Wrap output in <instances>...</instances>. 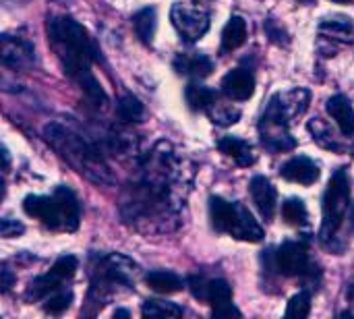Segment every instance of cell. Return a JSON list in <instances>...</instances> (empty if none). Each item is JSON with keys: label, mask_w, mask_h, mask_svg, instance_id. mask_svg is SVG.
I'll return each mask as SVG.
<instances>
[{"label": "cell", "mask_w": 354, "mask_h": 319, "mask_svg": "<svg viewBox=\"0 0 354 319\" xmlns=\"http://www.w3.org/2000/svg\"><path fill=\"white\" fill-rule=\"evenodd\" d=\"M44 137L50 143V147L62 160H66L79 174H85L89 181L100 183V185H110L114 181L100 152L75 131L58 122H52L44 129Z\"/></svg>", "instance_id": "cell-1"}, {"label": "cell", "mask_w": 354, "mask_h": 319, "mask_svg": "<svg viewBox=\"0 0 354 319\" xmlns=\"http://www.w3.org/2000/svg\"><path fill=\"white\" fill-rule=\"evenodd\" d=\"M311 93L307 89H292L272 98L261 122L259 135L268 149L272 152H290L297 147V141L288 133L290 120L299 116L309 106Z\"/></svg>", "instance_id": "cell-2"}, {"label": "cell", "mask_w": 354, "mask_h": 319, "mask_svg": "<svg viewBox=\"0 0 354 319\" xmlns=\"http://www.w3.org/2000/svg\"><path fill=\"white\" fill-rule=\"evenodd\" d=\"M48 33L58 50L60 58H83L89 62L102 60L97 46L89 37L83 25L71 17H54L48 23Z\"/></svg>", "instance_id": "cell-3"}, {"label": "cell", "mask_w": 354, "mask_h": 319, "mask_svg": "<svg viewBox=\"0 0 354 319\" xmlns=\"http://www.w3.org/2000/svg\"><path fill=\"white\" fill-rule=\"evenodd\" d=\"M351 206V181L344 168L336 170L334 176L328 183L326 195H324V222H322V241L326 245H332L338 228L342 226V220L346 216V210Z\"/></svg>", "instance_id": "cell-4"}, {"label": "cell", "mask_w": 354, "mask_h": 319, "mask_svg": "<svg viewBox=\"0 0 354 319\" xmlns=\"http://www.w3.org/2000/svg\"><path fill=\"white\" fill-rule=\"evenodd\" d=\"M170 19L185 42H197L209 29V15L189 2H176L170 10Z\"/></svg>", "instance_id": "cell-5"}, {"label": "cell", "mask_w": 354, "mask_h": 319, "mask_svg": "<svg viewBox=\"0 0 354 319\" xmlns=\"http://www.w3.org/2000/svg\"><path fill=\"white\" fill-rule=\"evenodd\" d=\"M276 270L284 276H303L309 268V247L299 241H286L276 253Z\"/></svg>", "instance_id": "cell-6"}, {"label": "cell", "mask_w": 354, "mask_h": 319, "mask_svg": "<svg viewBox=\"0 0 354 319\" xmlns=\"http://www.w3.org/2000/svg\"><path fill=\"white\" fill-rule=\"evenodd\" d=\"M35 62V50L27 39L0 35V64L12 71H27Z\"/></svg>", "instance_id": "cell-7"}, {"label": "cell", "mask_w": 354, "mask_h": 319, "mask_svg": "<svg viewBox=\"0 0 354 319\" xmlns=\"http://www.w3.org/2000/svg\"><path fill=\"white\" fill-rule=\"evenodd\" d=\"M23 210L25 214L41 220L46 226L50 228H62V218H60V210L58 203L52 197H44V195H27L23 201Z\"/></svg>", "instance_id": "cell-8"}, {"label": "cell", "mask_w": 354, "mask_h": 319, "mask_svg": "<svg viewBox=\"0 0 354 319\" xmlns=\"http://www.w3.org/2000/svg\"><path fill=\"white\" fill-rule=\"evenodd\" d=\"M249 191H251V197H253L259 214L263 216V220L272 222L274 212H276V199H278V193H276L274 185L266 176H253L251 183H249Z\"/></svg>", "instance_id": "cell-9"}, {"label": "cell", "mask_w": 354, "mask_h": 319, "mask_svg": "<svg viewBox=\"0 0 354 319\" xmlns=\"http://www.w3.org/2000/svg\"><path fill=\"white\" fill-rule=\"evenodd\" d=\"M228 235H232L239 241H247V243H261L266 237V233L259 226V222L255 220V216L241 203H236V216H234V222H232Z\"/></svg>", "instance_id": "cell-10"}, {"label": "cell", "mask_w": 354, "mask_h": 319, "mask_svg": "<svg viewBox=\"0 0 354 319\" xmlns=\"http://www.w3.org/2000/svg\"><path fill=\"white\" fill-rule=\"evenodd\" d=\"M222 91L236 102H245L255 91V77L247 69H234L222 79Z\"/></svg>", "instance_id": "cell-11"}, {"label": "cell", "mask_w": 354, "mask_h": 319, "mask_svg": "<svg viewBox=\"0 0 354 319\" xmlns=\"http://www.w3.org/2000/svg\"><path fill=\"white\" fill-rule=\"evenodd\" d=\"M280 174H282L284 181H290V183L313 185V183L319 179V168H317V164H315L311 158L299 156V158L288 160V162L280 168Z\"/></svg>", "instance_id": "cell-12"}, {"label": "cell", "mask_w": 354, "mask_h": 319, "mask_svg": "<svg viewBox=\"0 0 354 319\" xmlns=\"http://www.w3.org/2000/svg\"><path fill=\"white\" fill-rule=\"evenodd\" d=\"M54 199H56L58 210H60L62 230H68V233L77 230L79 228V218H81V210H79L77 195L68 187H58L54 191Z\"/></svg>", "instance_id": "cell-13"}, {"label": "cell", "mask_w": 354, "mask_h": 319, "mask_svg": "<svg viewBox=\"0 0 354 319\" xmlns=\"http://www.w3.org/2000/svg\"><path fill=\"white\" fill-rule=\"evenodd\" d=\"M328 112L330 116L338 122L340 131L346 137L354 135V108L351 104V100L342 93H336L328 100Z\"/></svg>", "instance_id": "cell-14"}, {"label": "cell", "mask_w": 354, "mask_h": 319, "mask_svg": "<svg viewBox=\"0 0 354 319\" xmlns=\"http://www.w3.org/2000/svg\"><path fill=\"white\" fill-rule=\"evenodd\" d=\"M174 69L178 75H187V77H195V79H203L207 75H212L214 71V62L203 56V54H178L174 60Z\"/></svg>", "instance_id": "cell-15"}, {"label": "cell", "mask_w": 354, "mask_h": 319, "mask_svg": "<svg viewBox=\"0 0 354 319\" xmlns=\"http://www.w3.org/2000/svg\"><path fill=\"white\" fill-rule=\"evenodd\" d=\"M218 149L222 154H226L228 158H232L239 166L247 168V166H253L257 156L253 154V147L243 141V139H236V137H222L218 141Z\"/></svg>", "instance_id": "cell-16"}, {"label": "cell", "mask_w": 354, "mask_h": 319, "mask_svg": "<svg viewBox=\"0 0 354 319\" xmlns=\"http://www.w3.org/2000/svg\"><path fill=\"white\" fill-rule=\"evenodd\" d=\"M209 216L212 224L218 233H228L234 216H236V203H230L222 197H212L209 199Z\"/></svg>", "instance_id": "cell-17"}, {"label": "cell", "mask_w": 354, "mask_h": 319, "mask_svg": "<svg viewBox=\"0 0 354 319\" xmlns=\"http://www.w3.org/2000/svg\"><path fill=\"white\" fill-rule=\"evenodd\" d=\"M319 31L328 35L330 39H340L344 44L354 42V23L346 17H332V19H322Z\"/></svg>", "instance_id": "cell-18"}, {"label": "cell", "mask_w": 354, "mask_h": 319, "mask_svg": "<svg viewBox=\"0 0 354 319\" xmlns=\"http://www.w3.org/2000/svg\"><path fill=\"white\" fill-rule=\"evenodd\" d=\"M247 39V23L243 17H232L222 31V50L232 52L241 48Z\"/></svg>", "instance_id": "cell-19"}, {"label": "cell", "mask_w": 354, "mask_h": 319, "mask_svg": "<svg viewBox=\"0 0 354 319\" xmlns=\"http://www.w3.org/2000/svg\"><path fill=\"white\" fill-rule=\"evenodd\" d=\"M145 282L153 293H160V295H172V293H178L183 289V280L176 274L164 272V270L149 272L145 276Z\"/></svg>", "instance_id": "cell-20"}, {"label": "cell", "mask_w": 354, "mask_h": 319, "mask_svg": "<svg viewBox=\"0 0 354 319\" xmlns=\"http://www.w3.org/2000/svg\"><path fill=\"white\" fill-rule=\"evenodd\" d=\"M133 27H135L137 37H139L143 44H151V39H153V35H156V27H158L156 8L147 6V8H141L139 12H135V17H133Z\"/></svg>", "instance_id": "cell-21"}, {"label": "cell", "mask_w": 354, "mask_h": 319, "mask_svg": "<svg viewBox=\"0 0 354 319\" xmlns=\"http://www.w3.org/2000/svg\"><path fill=\"white\" fill-rule=\"evenodd\" d=\"M185 98H187V104L191 110H207L218 100L214 89L203 87V85H195V83H191L185 89Z\"/></svg>", "instance_id": "cell-22"}, {"label": "cell", "mask_w": 354, "mask_h": 319, "mask_svg": "<svg viewBox=\"0 0 354 319\" xmlns=\"http://www.w3.org/2000/svg\"><path fill=\"white\" fill-rule=\"evenodd\" d=\"M205 301L212 305V309L224 307L232 303V289L226 280H209L207 291H205Z\"/></svg>", "instance_id": "cell-23"}, {"label": "cell", "mask_w": 354, "mask_h": 319, "mask_svg": "<svg viewBox=\"0 0 354 319\" xmlns=\"http://www.w3.org/2000/svg\"><path fill=\"white\" fill-rule=\"evenodd\" d=\"M141 313L145 318H180L183 316V307L174 305V303H168V301H158V299H149L143 303V309Z\"/></svg>", "instance_id": "cell-24"}, {"label": "cell", "mask_w": 354, "mask_h": 319, "mask_svg": "<svg viewBox=\"0 0 354 319\" xmlns=\"http://www.w3.org/2000/svg\"><path fill=\"white\" fill-rule=\"evenodd\" d=\"M60 289V280L58 278H54L52 274H48V276H39V278H35L31 284H29V289H27V299L29 301H37V299H46L48 295H52L54 291H58Z\"/></svg>", "instance_id": "cell-25"}, {"label": "cell", "mask_w": 354, "mask_h": 319, "mask_svg": "<svg viewBox=\"0 0 354 319\" xmlns=\"http://www.w3.org/2000/svg\"><path fill=\"white\" fill-rule=\"evenodd\" d=\"M116 114L122 122H139L143 118V104L135 95H124L116 106Z\"/></svg>", "instance_id": "cell-26"}, {"label": "cell", "mask_w": 354, "mask_h": 319, "mask_svg": "<svg viewBox=\"0 0 354 319\" xmlns=\"http://www.w3.org/2000/svg\"><path fill=\"white\" fill-rule=\"evenodd\" d=\"M309 131H311V135L315 137V141H317L322 147H326V149H336V152L342 149V145L338 143V139L334 137V133L330 131V127H328L322 118H313V120L309 122Z\"/></svg>", "instance_id": "cell-27"}, {"label": "cell", "mask_w": 354, "mask_h": 319, "mask_svg": "<svg viewBox=\"0 0 354 319\" xmlns=\"http://www.w3.org/2000/svg\"><path fill=\"white\" fill-rule=\"evenodd\" d=\"M282 218L290 226H305L307 224V208L299 197L286 199L282 206Z\"/></svg>", "instance_id": "cell-28"}, {"label": "cell", "mask_w": 354, "mask_h": 319, "mask_svg": "<svg viewBox=\"0 0 354 319\" xmlns=\"http://www.w3.org/2000/svg\"><path fill=\"white\" fill-rule=\"evenodd\" d=\"M71 301H73V293H71V291L58 289V291H54L52 295H48V297L44 299V309H46L48 313H52V316H58V313H62L64 309H68Z\"/></svg>", "instance_id": "cell-29"}, {"label": "cell", "mask_w": 354, "mask_h": 319, "mask_svg": "<svg viewBox=\"0 0 354 319\" xmlns=\"http://www.w3.org/2000/svg\"><path fill=\"white\" fill-rule=\"evenodd\" d=\"M311 313V295L309 293H299L288 301L286 307V318L303 319Z\"/></svg>", "instance_id": "cell-30"}, {"label": "cell", "mask_w": 354, "mask_h": 319, "mask_svg": "<svg viewBox=\"0 0 354 319\" xmlns=\"http://www.w3.org/2000/svg\"><path fill=\"white\" fill-rule=\"evenodd\" d=\"M77 266H79V264H77V257H73V255H64V257H60V259H56V262H54V266H52L50 274L62 282V280H68V278H73V276H75Z\"/></svg>", "instance_id": "cell-31"}, {"label": "cell", "mask_w": 354, "mask_h": 319, "mask_svg": "<svg viewBox=\"0 0 354 319\" xmlns=\"http://www.w3.org/2000/svg\"><path fill=\"white\" fill-rule=\"evenodd\" d=\"M207 112H209V116H212V120H214L216 125H232V122H236L239 116H241L239 110H232V108H228V106H220L218 100L207 108Z\"/></svg>", "instance_id": "cell-32"}, {"label": "cell", "mask_w": 354, "mask_h": 319, "mask_svg": "<svg viewBox=\"0 0 354 319\" xmlns=\"http://www.w3.org/2000/svg\"><path fill=\"white\" fill-rule=\"evenodd\" d=\"M25 233V226L10 218H0V239H15Z\"/></svg>", "instance_id": "cell-33"}, {"label": "cell", "mask_w": 354, "mask_h": 319, "mask_svg": "<svg viewBox=\"0 0 354 319\" xmlns=\"http://www.w3.org/2000/svg\"><path fill=\"white\" fill-rule=\"evenodd\" d=\"M189 286H191V293L199 299V301H205V291H207V280L201 278V276H191L189 278Z\"/></svg>", "instance_id": "cell-34"}, {"label": "cell", "mask_w": 354, "mask_h": 319, "mask_svg": "<svg viewBox=\"0 0 354 319\" xmlns=\"http://www.w3.org/2000/svg\"><path fill=\"white\" fill-rule=\"evenodd\" d=\"M0 91H10V93L21 91V83L10 73H6L2 69H0Z\"/></svg>", "instance_id": "cell-35"}, {"label": "cell", "mask_w": 354, "mask_h": 319, "mask_svg": "<svg viewBox=\"0 0 354 319\" xmlns=\"http://www.w3.org/2000/svg\"><path fill=\"white\" fill-rule=\"evenodd\" d=\"M214 313V318L216 319H228V318H241V311L230 303V305H224V307H218V309H214L212 311Z\"/></svg>", "instance_id": "cell-36"}, {"label": "cell", "mask_w": 354, "mask_h": 319, "mask_svg": "<svg viewBox=\"0 0 354 319\" xmlns=\"http://www.w3.org/2000/svg\"><path fill=\"white\" fill-rule=\"evenodd\" d=\"M15 284V274L10 270H2L0 272V293H8Z\"/></svg>", "instance_id": "cell-37"}, {"label": "cell", "mask_w": 354, "mask_h": 319, "mask_svg": "<svg viewBox=\"0 0 354 319\" xmlns=\"http://www.w3.org/2000/svg\"><path fill=\"white\" fill-rule=\"evenodd\" d=\"M8 162H10V158H8V152L0 145V168H6L8 166Z\"/></svg>", "instance_id": "cell-38"}, {"label": "cell", "mask_w": 354, "mask_h": 319, "mask_svg": "<svg viewBox=\"0 0 354 319\" xmlns=\"http://www.w3.org/2000/svg\"><path fill=\"white\" fill-rule=\"evenodd\" d=\"M346 297H348L351 303H354V280L351 282V286H348V295H346Z\"/></svg>", "instance_id": "cell-39"}, {"label": "cell", "mask_w": 354, "mask_h": 319, "mask_svg": "<svg viewBox=\"0 0 354 319\" xmlns=\"http://www.w3.org/2000/svg\"><path fill=\"white\" fill-rule=\"evenodd\" d=\"M114 318H129V311H122V309H118V311L114 313Z\"/></svg>", "instance_id": "cell-40"}, {"label": "cell", "mask_w": 354, "mask_h": 319, "mask_svg": "<svg viewBox=\"0 0 354 319\" xmlns=\"http://www.w3.org/2000/svg\"><path fill=\"white\" fill-rule=\"evenodd\" d=\"M2 195H4V183H2V179H0V199H2Z\"/></svg>", "instance_id": "cell-41"}, {"label": "cell", "mask_w": 354, "mask_h": 319, "mask_svg": "<svg viewBox=\"0 0 354 319\" xmlns=\"http://www.w3.org/2000/svg\"><path fill=\"white\" fill-rule=\"evenodd\" d=\"M334 2H342V4H346V2H354V0H334Z\"/></svg>", "instance_id": "cell-42"}, {"label": "cell", "mask_w": 354, "mask_h": 319, "mask_svg": "<svg viewBox=\"0 0 354 319\" xmlns=\"http://www.w3.org/2000/svg\"><path fill=\"white\" fill-rule=\"evenodd\" d=\"M301 2H313V0H301Z\"/></svg>", "instance_id": "cell-43"}]
</instances>
